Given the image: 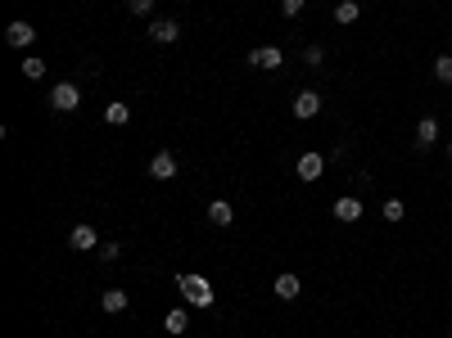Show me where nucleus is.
<instances>
[{"instance_id": "1", "label": "nucleus", "mask_w": 452, "mask_h": 338, "mask_svg": "<svg viewBox=\"0 0 452 338\" xmlns=\"http://www.w3.org/2000/svg\"><path fill=\"white\" fill-rule=\"evenodd\" d=\"M177 289H181V298H186V307H199V312H208V307L217 302L213 284H208L204 275H195V270H186V275H177Z\"/></svg>"}, {"instance_id": "2", "label": "nucleus", "mask_w": 452, "mask_h": 338, "mask_svg": "<svg viewBox=\"0 0 452 338\" xmlns=\"http://www.w3.org/2000/svg\"><path fill=\"white\" fill-rule=\"evenodd\" d=\"M50 109H54V113H73V109H82V91H77V82L50 86Z\"/></svg>"}, {"instance_id": "3", "label": "nucleus", "mask_w": 452, "mask_h": 338, "mask_svg": "<svg viewBox=\"0 0 452 338\" xmlns=\"http://www.w3.org/2000/svg\"><path fill=\"white\" fill-rule=\"evenodd\" d=\"M5 41H9V45H14V50H27V45H32V41H36V27H32V23H27V18H14V23H9V27H5Z\"/></svg>"}, {"instance_id": "4", "label": "nucleus", "mask_w": 452, "mask_h": 338, "mask_svg": "<svg viewBox=\"0 0 452 338\" xmlns=\"http://www.w3.org/2000/svg\"><path fill=\"white\" fill-rule=\"evenodd\" d=\"M150 36L159 45H177L181 41V23H177V18H154V23H150Z\"/></svg>"}, {"instance_id": "5", "label": "nucleus", "mask_w": 452, "mask_h": 338, "mask_svg": "<svg viewBox=\"0 0 452 338\" xmlns=\"http://www.w3.org/2000/svg\"><path fill=\"white\" fill-rule=\"evenodd\" d=\"M249 63L263 68V72H276V68L285 63V54L276 50V45H258V50H249Z\"/></svg>"}, {"instance_id": "6", "label": "nucleus", "mask_w": 452, "mask_h": 338, "mask_svg": "<svg viewBox=\"0 0 452 338\" xmlns=\"http://www.w3.org/2000/svg\"><path fill=\"white\" fill-rule=\"evenodd\" d=\"M150 176H154V180H177V158H172L168 149H159V153L150 158Z\"/></svg>"}, {"instance_id": "7", "label": "nucleus", "mask_w": 452, "mask_h": 338, "mask_svg": "<svg viewBox=\"0 0 452 338\" xmlns=\"http://www.w3.org/2000/svg\"><path fill=\"white\" fill-rule=\"evenodd\" d=\"M68 248H73V253H91V248H100V235H95V226H73Z\"/></svg>"}, {"instance_id": "8", "label": "nucleus", "mask_w": 452, "mask_h": 338, "mask_svg": "<svg viewBox=\"0 0 452 338\" xmlns=\"http://www.w3.org/2000/svg\"><path fill=\"white\" fill-rule=\"evenodd\" d=\"M316 113H321V95H316V91H299V95H294V118H316Z\"/></svg>"}, {"instance_id": "9", "label": "nucleus", "mask_w": 452, "mask_h": 338, "mask_svg": "<svg viewBox=\"0 0 452 338\" xmlns=\"http://www.w3.org/2000/svg\"><path fill=\"white\" fill-rule=\"evenodd\" d=\"M321 176H326V158H321V153H303V158H299V180L312 185V180H321Z\"/></svg>"}, {"instance_id": "10", "label": "nucleus", "mask_w": 452, "mask_h": 338, "mask_svg": "<svg viewBox=\"0 0 452 338\" xmlns=\"http://www.w3.org/2000/svg\"><path fill=\"white\" fill-rule=\"evenodd\" d=\"M335 221H362V199L358 194H344V199H335Z\"/></svg>"}, {"instance_id": "11", "label": "nucleus", "mask_w": 452, "mask_h": 338, "mask_svg": "<svg viewBox=\"0 0 452 338\" xmlns=\"http://www.w3.org/2000/svg\"><path fill=\"white\" fill-rule=\"evenodd\" d=\"M299 289H303V284H299V275H290V270L272 279V293L281 298V302H294V298H299Z\"/></svg>"}, {"instance_id": "12", "label": "nucleus", "mask_w": 452, "mask_h": 338, "mask_svg": "<svg viewBox=\"0 0 452 338\" xmlns=\"http://www.w3.org/2000/svg\"><path fill=\"white\" fill-rule=\"evenodd\" d=\"M127 302H131V298L122 293V289H104V293H100V312H109V316H122V312H127Z\"/></svg>"}, {"instance_id": "13", "label": "nucleus", "mask_w": 452, "mask_h": 338, "mask_svg": "<svg viewBox=\"0 0 452 338\" xmlns=\"http://www.w3.org/2000/svg\"><path fill=\"white\" fill-rule=\"evenodd\" d=\"M439 140V118H421L416 122V149H430Z\"/></svg>"}, {"instance_id": "14", "label": "nucleus", "mask_w": 452, "mask_h": 338, "mask_svg": "<svg viewBox=\"0 0 452 338\" xmlns=\"http://www.w3.org/2000/svg\"><path fill=\"white\" fill-rule=\"evenodd\" d=\"M186 325H190V307H172V312L163 316V330L168 334H186Z\"/></svg>"}, {"instance_id": "15", "label": "nucleus", "mask_w": 452, "mask_h": 338, "mask_svg": "<svg viewBox=\"0 0 452 338\" xmlns=\"http://www.w3.org/2000/svg\"><path fill=\"white\" fill-rule=\"evenodd\" d=\"M208 221H213V226H231V221H235V208H231L226 199H213L208 203Z\"/></svg>"}, {"instance_id": "16", "label": "nucleus", "mask_w": 452, "mask_h": 338, "mask_svg": "<svg viewBox=\"0 0 452 338\" xmlns=\"http://www.w3.org/2000/svg\"><path fill=\"white\" fill-rule=\"evenodd\" d=\"M358 18H362V5H358V0H340V5H335V23L349 27V23H358Z\"/></svg>"}, {"instance_id": "17", "label": "nucleus", "mask_w": 452, "mask_h": 338, "mask_svg": "<svg viewBox=\"0 0 452 338\" xmlns=\"http://www.w3.org/2000/svg\"><path fill=\"white\" fill-rule=\"evenodd\" d=\"M104 122H109V127H127V122H131V109H127V104H118V100H113L109 109H104Z\"/></svg>"}, {"instance_id": "18", "label": "nucleus", "mask_w": 452, "mask_h": 338, "mask_svg": "<svg viewBox=\"0 0 452 338\" xmlns=\"http://www.w3.org/2000/svg\"><path fill=\"white\" fill-rule=\"evenodd\" d=\"M18 68H23L27 82H41V77H45V59H36V54H23V63H18Z\"/></svg>"}, {"instance_id": "19", "label": "nucleus", "mask_w": 452, "mask_h": 338, "mask_svg": "<svg viewBox=\"0 0 452 338\" xmlns=\"http://www.w3.org/2000/svg\"><path fill=\"white\" fill-rule=\"evenodd\" d=\"M380 217L384 221H402V217H407V203H402V199H384L380 203Z\"/></svg>"}, {"instance_id": "20", "label": "nucleus", "mask_w": 452, "mask_h": 338, "mask_svg": "<svg viewBox=\"0 0 452 338\" xmlns=\"http://www.w3.org/2000/svg\"><path fill=\"white\" fill-rule=\"evenodd\" d=\"M435 82L452 86V54H439V59H435Z\"/></svg>"}, {"instance_id": "21", "label": "nucleus", "mask_w": 452, "mask_h": 338, "mask_svg": "<svg viewBox=\"0 0 452 338\" xmlns=\"http://www.w3.org/2000/svg\"><path fill=\"white\" fill-rule=\"evenodd\" d=\"M303 5H307V0H281V14H285V18H299Z\"/></svg>"}, {"instance_id": "22", "label": "nucleus", "mask_w": 452, "mask_h": 338, "mask_svg": "<svg viewBox=\"0 0 452 338\" xmlns=\"http://www.w3.org/2000/svg\"><path fill=\"white\" fill-rule=\"evenodd\" d=\"M127 9H131L136 18H145V14H154V0H127Z\"/></svg>"}, {"instance_id": "23", "label": "nucleus", "mask_w": 452, "mask_h": 338, "mask_svg": "<svg viewBox=\"0 0 452 338\" xmlns=\"http://www.w3.org/2000/svg\"><path fill=\"white\" fill-rule=\"evenodd\" d=\"M321 59H326V54H321V45H307V50H303V63H307V68H316Z\"/></svg>"}, {"instance_id": "24", "label": "nucleus", "mask_w": 452, "mask_h": 338, "mask_svg": "<svg viewBox=\"0 0 452 338\" xmlns=\"http://www.w3.org/2000/svg\"><path fill=\"white\" fill-rule=\"evenodd\" d=\"M118 253H122L118 244H100V257H104V262H118Z\"/></svg>"}, {"instance_id": "25", "label": "nucleus", "mask_w": 452, "mask_h": 338, "mask_svg": "<svg viewBox=\"0 0 452 338\" xmlns=\"http://www.w3.org/2000/svg\"><path fill=\"white\" fill-rule=\"evenodd\" d=\"M448 158H452V140H448Z\"/></svg>"}]
</instances>
